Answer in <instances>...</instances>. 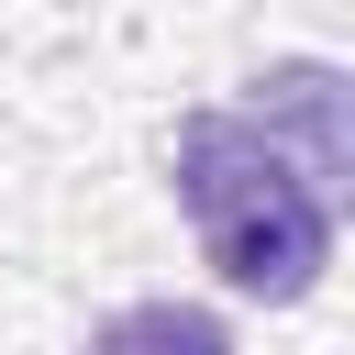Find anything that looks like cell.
Listing matches in <instances>:
<instances>
[{
	"label": "cell",
	"instance_id": "6da1fadb",
	"mask_svg": "<svg viewBox=\"0 0 355 355\" xmlns=\"http://www.w3.org/2000/svg\"><path fill=\"white\" fill-rule=\"evenodd\" d=\"M166 200L189 211L200 266H211L233 300H266V311L311 300L322 266H333V233H344L333 200L300 178V155H288L244 100L178 111V133H166Z\"/></svg>",
	"mask_w": 355,
	"mask_h": 355
},
{
	"label": "cell",
	"instance_id": "7a4b0ae2",
	"mask_svg": "<svg viewBox=\"0 0 355 355\" xmlns=\"http://www.w3.org/2000/svg\"><path fill=\"white\" fill-rule=\"evenodd\" d=\"M244 111L300 155V178L333 200V222H355V78L322 55H266L244 78Z\"/></svg>",
	"mask_w": 355,
	"mask_h": 355
}]
</instances>
